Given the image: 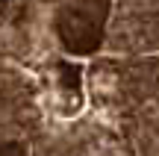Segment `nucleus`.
<instances>
[{
	"label": "nucleus",
	"instance_id": "f257e3e1",
	"mask_svg": "<svg viewBox=\"0 0 159 156\" xmlns=\"http://www.w3.org/2000/svg\"><path fill=\"white\" fill-rule=\"evenodd\" d=\"M56 33L68 53L89 56L103 41V21L85 9H62L56 18Z\"/></svg>",
	"mask_w": 159,
	"mask_h": 156
},
{
	"label": "nucleus",
	"instance_id": "f03ea898",
	"mask_svg": "<svg viewBox=\"0 0 159 156\" xmlns=\"http://www.w3.org/2000/svg\"><path fill=\"white\" fill-rule=\"evenodd\" d=\"M62 86L65 88H80V68H74V65H62Z\"/></svg>",
	"mask_w": 159,
	"mask_h": 156
},
{
	"label": "nucleus",
	"instance_id": "7ed1b4c3",
	"mask_svg": "<svg viewBox=\"0 0 159 156\" xmlns=\"http://www.w3.org/2000/svg\"><path fill=\"white\" fill-rule=\"evenodd\" d=\"M83 9L85 12H91L94 18H106V12H109V0H83Z\"/></svg>",
	"mask_w": 159,
	"mask_h": 156
},
{
	"label": "nucleus",
	"instance_id": "20e7f679",
	"mask_svg": "<svg viewBox=\"0 0 159 156\" xmlns=\"http://www.w3.org/2000/svg\"><path fill=\"white\" fill-rule=\"evenodd\" d=\"M0 156H27L21 141H3L0 145Z\"/></svg>",
	"mask_w": 159,
	"mask_h": 156
},
{
	"label": "nucleus",
	"instance_id": "39448f33",
	"mask_svg": "<svg viewBox=\"0 0 159 156\" xmlns=\"http://www.w3.org/2000/svg\"><path fill=\"white\" fill-rule=\"evenodd\" d=\"M9 3H12V0H0V12H6V9H9Z\"/></svg>",
	"mask_w": 159,
	"mask_h": 156
}]
</instances>
